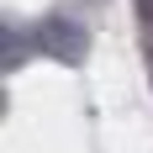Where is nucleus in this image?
Returning a JSON list of instances; mask_svg holds the SVG:
<instances>
[{"mask_svg": "<svg viewBox=\"0 0 153 153\" xmlns=\"http://www.w3.org/2000/svg\"><path fill=\"white\" fill-rule=\"evenodd\" d=\"M27 48L32 53H48V58H58V63H79L90 53V37H85V27H79L74 16H42L32 27Z\"/></svg>", "mask_w": 153, "mask_h": 153, "instance_id": "obj_1", "label": "nucleus"}]
</instances>
